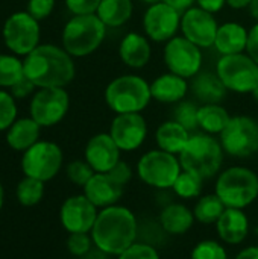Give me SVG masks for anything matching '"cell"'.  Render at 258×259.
<instances>
[{
  "instance_id": "cell-28",
  "label": "cell",
  "mask_w": 258,
  "mask_h": 259,
  "mask_svg": "<svg viewBox=\"0 0 258 259\" xmlns=\"http://www.w3.org/2000/svg\"><path fill=\"white\" fill-rule=\"evenodd\" d=\"M132 14V0H102L97 8V17L108 27H120Z\"/></svg>"
},
{
  "instance_id": "cell-31",
  "label": "cell",
  "mask_w": 258,
  "mask_h": 259,
  "mask_svg": "<svg viewBox=\"0 0 258 259\" xmlns=\"http://www.w3.org/2000/svg\"><path fill=\"white\" fill-rule=\"evenodd\" d=\"M44 196V182L33 179V178H24L17 185V199L24 206H33L36 205Z\"/></svg>"
},
{
  "instance_id": "cell-24",
  "label": "cell",
  "mask_w": 258,
  "mask_h": 259,
  "mask_svg": "<svg viewBox=\"0 0 258 259\" xmlns=\"http://www.w3.org/2000/svg\"><path fill=\"white\" fill-rule=\"evenodd\" d=\"M190 87L198 100L204 102L205 105L219 103L225 99L227 94V87L224 85L220 77L208 71H199L198 74H195Z\"/></svg>"
},
{
  "instance_id": "cell-9",
  "label": "cell",
  "mask_w": 258,
  "mask_h": 259,
  "mask_svg": "<svg viewBox=\"0 0 258 259\" xmlns=\"http://www.w3.org/2000/svg\"><path fill=\"white\" fill-rule=\"evenodd\" d=\"M62 165V152L55 143L38 141L29 147L21 158V168L27 178L41 182L56 176Z\"/></svg>"
},
{
  "instance_id": "cell-41",
  "label": "cell",
  "mask_w": 258,
  "mask_h": 259,
  "mask_svg": "<svg viewBox=\"0 0 258 259\" xmlns=\"http://www.w3.org/2000/svg\"><path fill=\"white\" fill-rule=\"evenodd\" d=\"M100 2L102 0H65V5L75 15H85L97 12Z\"/></svg>"
},
{
  "instance_id": "cell-43",
  "label": "cell",
  "mask_w": 258,
  "mask_h": 259,
  "mask_svg": "<svg viewBox=\"0 0 258 259\" xmlns=\"http://www.w3.org/2000/svg\"><path fill=\"white\" fill-rule=\"evenodd\" d=\"M35 85L30 79H27L26 76H23L18 82H15L9 90H11V94L17 99H24L27 97L32 91H33Z\"/></svg>"
},
{
  "instance_id": "cell-6",
  "label": "cell",
  "mask_w": 258,
  "mask_h": 259,
  "mask_svg": "<svg viewBox=\"0 0 258 259\" xmlns=\"http://www.w3.org/2000/svg\"><path fill=\"white\" fill-rule=\"evenodd\" d=\"M216 194L227 208L242 209L257 199L258 176L245 167L228 168L217 179Z\"/></svg>"
},
{
  "instance_id": "cell-20",
  "label": "cell",
  "mask_w": 258,
  "mask_h": 259,
  "mask_svg": "<svg viewBox=\"0 0 258 259\" xmlns=\"http://www.w3.org/2000/svg\"><path fill=\"white\" fill-rule=\"evenodd\" d=\"M220 238L230 244L242 243L248 235V217L242 209L227 208L216 223Z\"/></svg>"
},
{
  "instance_id": "cell-25",
  "label": "cell",
  "mask_w": 258,
  "mask_h": 259,
  "mask_svg": "<svg viewBox=\"0 0 258 259\" xmlns=\"http://www.w3.org/2000/svg\"><path fill=\"white\" fill-rule=\"evenodd\" d=\"M40 127L41 126L32 117L15 120L12 123V126L8 129L6 141L14 150L26 152L29 147H32L35 143H38Z\"/></svg>"
},
{
  "instance_id": "cell-52",
  "label": "cell",
  "mask_w": 258,
  "mask_h": 259,
  "mask_svg": "<svg viewBox=\"0 0 258 259\" xmlns=\"http://www.w3.org/2000/svg\"><path fill=\"white\" fill-rule=\"evenodd\" d=\"M252 96H254V99H255V100L258 102V85H257V88H255V90L252 91Z\"/></svg>"
},
{
  "instance_id": "cell-15",
  "label": "cell",
  "mask_w": 258,
  "mask_h": 259,
  "mask_svg": "<svg viewBox=\"0 0 258 259\" xmlns=\"http://www.w3.org/2000/svg\"><path fill=\"white\" fill-rule=\"evenodd\" d=\"M181 29L184 36L198 47H210L214 46L219 26L211 12L202 8H190L181 18Z\"/></svg>"
},
{
  "instance_id": "cell-27",
  "label": "cell",
  "mask_w": 258,
  "mask_h": 259,
  "mask_svg": "<svg viewBox=\"0 0 258 259\" xmlns=\"http://www.w3.org/2000/svg\"><path fill=\"white\" fill-rule=\"evenodd\" d=\"M195 214L184 205L173 203L163 209L160 222L166 232L172 235H181L186 234L193 226Z\"/></svg>"
},
{
  "instance_id": "cell-11",
  "label": "cell",
  "mask_w": 258,
  "mask_h": 259,
  "mask_svg": "<svg viewBox=\"0 0 258 259\" xmlns=\"http://www.w3.org/2000/svg\"><path fill=\"white\" fill-rule=\"evenodd\" d=\"M3 39L8 49L21 56H27L38 47L40 24L27 11L14 12L3 26Z\"/></svg>"
},
{
  "instance_id": "cell-4",
  "label": "cell",
  "mask_w": 258,
  "mask_h": 259,
  "mask_svg": "<svg viewBox=\"0 0 258 259\" xmlns=\"http://www.w3.org/2000/svg\"><path fill=\"white\" fill-rule=\"evenodd\" d=\"M224 153L220 144L210 135H193L179 153L181 167L201 179L214 176L222 165Z\"/></svg>"
},
{
  "instance_id": "cell-33",
  "label": "cell",
  "mask_w": 258,
  "mask_h": 259,
  "mask_svg": "<svg viewBox=\"0 0 258 259\" xmlns=\"http://www.w3.org/2000/svg\"><path fill=\"white\" fill-rule=\"evenodd\" d=\"M202 181L199 176L190 173V171H181L178 179L175 181L173 184V190L175 193L182 197V199H192V197H196L201 194V190H202Z\"/></svg>"
},
{
  "instance_id": "cell-12",
  "label": "cell",
  "mask_w": 258,
  "mask_h": 259,
  "mask_svg": "<svg viewBox=\"0 0 258 259\" xmlns=\"http://www.w3.org/2000/svg\"><path fill=\"white\" fill-rule=\"evenodd\" d=\"M164 61L170 73L187 79L199 73L202 55L199 47L186 36H176L167 41L164 49Z\"/></svg>"
},
{
  "instance_id": "cell-36",
  "label": "cell",
  "mask_w": 258,
  "mask_h": 259,
  "mask_svg": "<svg viewBox=\"0 0 258 259\" xmlns=\"http://www.w3.org/2000/svg\"><path fill=\"white\" fill-rule=\"evenodd\" d=\"M67 176L73 184L85 187L88 181L94 176V170L87 161H73L67 167Z\"/></svg>"
},
{
  "instance_id": "cell-29",
  "label": "cell",
  "mask_w": 258,
  "mask_h": 259,
  "mask_svg": "<svg viewBox=\"0 0 258 259\" xmlns=\"http://www.w3.org/2000/svg\"><path fill=\"white\" fill-rule=\"evenodd\" d=\"M231 117L217 103H208L199 108L198 111V124L208 134H222V131L230 123Z\"/></svg>"
},
{
  "instance_id": "cell-19",
  "label": "cell",
  "mask_w": 258,
  "mask_h": 259,
  "mask_svg": "<svg viewBox=\"0 0 258 259\" xmlns=\"http://www.w3.org/2000/svg\"><path fill=\"white\" fill-rule=\"evenodd\" d=\"M87 199L102 208L113 206L123 194V185L116 182L108 173H94V176L84 187Z\"/></svg>"
},
{
  "instance_id": "cell-1",
  "label": "cell",
  "mask_w": 258,
  "mask_h": 259,
  "mask_svg": "<svg viewBox=\"0 0 258 259\" xmlns=\"http://www.w3.org/2000/svg\"><path fill=\"white\" fill-rule=\"evenodd\" d=\"M24 76L38 88H64L75 77L71 55L52 44L33 49L23 61Z\"/></svg>"
},
{
  "instance_id": "cell-51",
  "label": "cell",
  "mask_w": 258,
  "mask_h": 259,
  "mask_svg": "<svg viewBox=\"0 0 258 259\" xmlns=\"http://www.w3.org/2000/svg\"><path fill=\"white\" fill-rule=\"evenodd\" d=\"M2 205H3V187L0 184V209H2Z\"/></svg>"
},
{
  "instance_id": "cell-49",
  "label": "cell",
  "mask_w": 258,
  "mask_h": 259,
  "mask_svg": "<svg viewBox=\"0 0 258 259\" xmlns=\"http://www.w3.org/2000/svg\"><path fill=\"white\" fill-rule=\"evenodd\" d=\"M249 11H251V15L258 21V0H252L249 3Z\"/></svg>"
},
{
  "instance_id": "cell-44",
  "label": "cell",
  "mask_w": 258,
  "mask_h": 259,
  "mask_svg": "<svg viewBox=\"0 0 258 259\" xmlns=\"http://www.w3.org/2000/svg\"><path fill=\"white\" fill-rule=\"evenodd\" d=\"M246 50H248V55L258 64V23L248 32Z\"/></svg>"
},
{
  "instance_id": "cell-7",
  "label": "cell",
  "mask_w": 258,
  "mask_h": 259,
  "mask_svg": "<svg viewBox=\"0 0 258 259\" xmlns=\"http://www.w3.org/2000/svg\"><path fill=\"white\" fill-rule=\"evenodd\" d=\"M217 76L227 90L252 93L258 85V64L249 55H225L217 62Z\"/></svg>"
},
{
  "instance_id": "cell-23",
  "label": "cell",
  "mask_w": 258,
  "mask_h": 259,
  "mask_svg": "<svg viewBox=\"0 0 258 259\" xmlns=\"http://www.w3.org/2000/svg\"><path fill=\"white\" fill-rule=\"evenodd\" d=\"M248 30L239 23H225L217 29L214 46L225 55H237L246 49Z\"/></svg>"
},
{
  "instance_id": "cell-16",
  "label": "cell",
  "mask_w": 258,
  "mask_h": 259,
  "mask_svg": "<svg viewBox=\"0 0 258 259\" xmlns=\"http://www.w3.org/2000/svg\"><path fill=\"white\" fill-rule=\"evenodd\" d=\"M87 196H73L67 199L61 208V223L70 234H87L93 229L97 212Z\"/></svg>"
},
{
  "instance_id": "cell-2",
  "label": "cell",
  "mask_w": 258,
  "mask_h": 259,
  "mask_svg": "<svg viewBox=\"0 0 258 259\" xmlns=\"http://www.w3.org/2000/svg\"><path fill=\"white\" fill-rule=\"evenodd\" d=\"M137 223L134 214L123 206H108L99 212L91 237L99 250L120 255L135 241Z\"/></svg>"
},
{
  "instance_id": "cell-48",
  "label": "cell",
  "mask_w": 258,
  "mask_h": 259,
  "mask_svg": "<svg viewBox=\"0 0 258 259\" xmlns=\"http://www.w3.org/2000/svg\"><path fill=\"white\" fill-rule=\"evenodd\" d=\"M251 2H252V0H227V3H228L231 8H234V9H242V8H245V6H249Z\"/></svg>"
},
{
  "instance_id": "cell-30",
  "label": "cell",
  "mask_w": 258,
  "mask_h": 259,
  "mask_svg": "<svg viewBox=\"0 0 258 259\" xmlns=\"http://www.w3.org/2000/svg\"><path fill=\"white\" fill-rule=\"evenodd\" d=\"M225 209H227V206L219 199V196L217 194H211V196L202 197L196 203L193 214H195L196 220H199L201 223L211 225V223H217V220L220 219V215L224 214Z\"/></svg>"
},
{
  "instance_id": "cell-50",
  "label": "cell",
  "mask_w": 258,
  "mask_h": 259,
  "mask_svg": "<svg viewBox=\"0 0 258 259\" xmlns=\"http://www.w3.org/2000/svg\"><path fill=\"white\" fill-rule=\"evenodd\" d=\"M141 2H144V3H148V5H155V3H160V2H163V0H141Z\"/></svg>"
},
{
  "instance_id": "cell-5",
  "label": "cell",
  "mask_w": 258,
  "mask_h": 259,
  "mask_svg": "<svg viewBox=\"0 0 258 259\" xmlns=\"http://www.w3.org/2000/svg\"><path fill=\"white\" fill-rule=\"evenodd\" d=\"M151 99V85L138 76H120L105 90V100L117 114L140 112L148 106Z\"/></svg>"
},
{
  "instance_id": "cell-22",
  "label": "cell",
  "mask_w": 258,
  "mask_h": 259,
  "mask_svg": "<svg viewBox=\"0 0 258 259\" xmlns=\"http://www.w3.org/2000/svg\"><path fill=\"white\" fill-rule=\"evenodd\" d=\"M187 82L175 73H166L151 83V94L161 103H176L187 93Z\"/></svg>"
},
{
  "instance_id": "cell-39",
  "label": "cell",
  "mask_w": 258,
  "mask_h": 259,
  "mask_svg": "<svg viewBox=\"0 0 258 259\" xmlns=\"http://www.w3.org/2000/svg\"><path fill=\"white\" fill-rule=\"evenodd\" d=\"M68 252L75 256H82L88 253L91 247V240L87 234H70L67 241Z\"/></svg>"
},
{
  "instance_id": "cell-35",
  "label": "cell",
  "mask_w": 258,
  "mask_h": 259,
  "mask_svg": "<svg viewBox=\"0 0 258 259\" xmlns=\"http://www.w3.org/2000/svg\"><path fill=\"white\" fill-rule=\"evenodd\" d=\"M198 111L193 103L190 102H181L175 109V121H178L181 126H184L187 131H195L198 124Z\"/></svg>"
},
{
  "instance_id": "cell-45",
  "label": "cell",
  "mask_w": 258,
  "mask_h": 259,
  "mask_svg": "<svg viewBox=\"0 0 258 259\" xmlns=\"http://www.w3.org/2000/svg\"><path fill=\"white\" fill-rule=\"evenodd\" d=\"M199 8H202L207 12H217L224 8V5L227 3V0H196Z\"/></svg>"
},
{
  "instance_id": "cell-42",
  "label": "cell",
  "mask_w": 258,
  "mask_h": 259,
  "mask_svg": "<svg viewBox=\"0 0 258 259\" xmlns=\"http://www.w3.org/2000/svg\"><path fill=\"white\" fill-rule=\"evenodd\" d=\"M108 175H109L116 182H119L120 185H125V184H128V182L131 181L132 171H131V167H129L126 162L119 161V162L108 171Z\"/></svg>"
},
{
  "instance_id": "cell-46",
  "label": "cell",
  "mask_w": 258,
  "mask_h": 259,
  "mask_svg": "<svg viewBox=\"0 0 258 259\" xmlns=\"http://www.w3.org/2000/svg\"><path fill=\"white\" fill-rule=\"evenodd\" d=\"M163 2L167 3V5H170L172 8H175L178 12H186L187 9L192 8V5H193L195 0H163Z\"/></svg>"
},
{
  "instance_id": "cell-10",
  "label": "cell",
  "mask_w": 258,
  "mask_h": 259,
  "mask_svg": "<svg viewBox=\"0 0 258 259\" xmlns=\"http://www.w3.org/2000/svg\"><path fill=\"white\" fill-rule=\"evenodd\" d=\"M220 141L230 155L248 158L258 152V123L246 115L233 117L222 131Z\"/></svg>"
},
{
  "instance_id": "cell-37",
  "label": "cell",
  "mask_w": 258,
  "mask_h": 259,
  "mask_svg": "<svg viewBox=\"0 0 258 259\" xmlns=\"http://www.w3.org/2000/svg\"><path fill=\"white\" fill-rule=\"evenodd\" d=\"M192 259H227V253L219 243L202 241L193 249Z\"/></svg>"
},
{
  "instance_id": "cell-14",
  "label": "cell",
  "mask_w": 258,
  "mask_h": 259,
  "mask_svg": "<svg viewBox=\"0 0 258 259\" xmlns=\"http://www.w3.org/2000/svg\"><path fill=\"white\" fill-rule=\"evenodd\" d=\"M179 24H181L179 12L164 2L151 5V8L146 11L143 18L144 32L151 39L158 42L172 39Z\"/></svg>"
},
{
  "instance_id": "cell-3",
  "label": "cell",
  "mask_w": 258,
  "mask_h": 259,
  "mask_svg": "<svg viewBox=\"0 0 258 259\" xmlns=\"http://www.w3.org/2000/svg\"><path fill=\"white\" fill-rule=\"evenodd\" d=\"M106 26L97 14L75 15L62 30L64 50L71 56H87L99 49Z\"/></svg>"
},
{
  "instance_id": "cell-26",
  "label": "cell",
  "mask_w": 258,
  "mask_h": 259,
  "mask_svg": "<svg viewBox=\"0 0 258 259\" xmlns=\"http://www.w3.org/2000/svg\"><path fill=\"white\" fill-rule=\"evenodd\" d=\"M155 138L161 150L175 155L184 150L190 140V135L189 131L178 121H166L157 129Z\"/></svg>"
},
{
  "instance_id": "cell-47",
  "label": "cell",
  "mask_w": 258,
  "mask_h": 259,
  "mask_svg": "<svg viewBox=\"0 0 258 259\" xmlns=\"http://www.w3.org/2000/svg\"><path fill=\"white\" fill-rule=\"evenodd\" d=\"M236 259H258V247H248L240 252Z\"/></svg>"
},
{
  "instance_id": "cell-21",
  "label": "cell",
  "mask_w": 258,
  "mask_h": 259,
  "mask_svg": "<svg viewBox=\"0 0 258 259\" xmlns=\"http://www.w3.org/2000/svg\"><path fill=\"white\" fill-rule=\"evenodd\" d=\"M119 55L128 67L141 68L151 59V44L138 33H128L120 42Z\"/></svg>"
},
{
  "instance_id": "cell-17",
  "label": "cell",
  "mask_w": 258,
  "mask_h": 259,
  "mask_svg": "<svg viewBox=\"0 0 258 259\" xmlns=\"http://www.w3.org/2000/svg\"><path fill=\"white\" fill-rule=\"evenodd\" d=\"M148 134V126L140 112L119 114L113 124L109 135L116 141L120 150L131 152L138 149Z\"/></svg>"
},
{
  "instance_id": "cell-32",
  "label": "cell",
  "mask_w": 258,
  "mask_h": 259,
  "mask_svg": "<svg viewBox=\"0 0 258 259\" xmlns=\"http://www.w3.org/2000/svg\"><path fill=\"white\" fill-rule=\"evenodd\" d=\"M24 76L23 62L11 55H0V87L11 88Z\"/></svg>"
},
{
  "instance_id": "cell-18",
  "label": "cell",
  "mask_w": 258,
  "mask_h": 259,
  "mask_svg": "<svg viewBox=\"0 0 258 259\" xmlns=\"http://www.w3.org/2000/svg\"><path fill=\"white\" fill-rule=\"evenodd\" d=\"M85 159L96 173H108L120 161V149L109 134H97L85 147Z\"/></svg>"
},
{
  "instance_id": "cell-13",
  "label": "cell",
  "mask_w": 258,
  "mask_h": 259,
  "mask_svg": "<svg viewBox=\"0 0 258 259\" xmlns=\"http://www.w3.org/2000/svg\"><path fill=\"white\" fill-rule=\"evenodd\" d=\"M68 105V94L64 88H41L30 102V117L40 126H53L65 117Z\"/></svg>"
},
{
  "instance_id": "cell-34",
  "label": "cell",
  "mask_w": 258,
  "mask_h": 259,
  "mask_svg": "<svg viewBox=\"0 0 258 259\" xmlns=\"http://www.w3.org/2000/svg\"><path fill=\"white\" fill-rule=\"evenodd\" d=\"M17 118V106L14 96L0 91V131L9 129Z\"/></svg>"
},
{
  "instance_id": "cell-40",
  "label": "cell",
  "mask_w": 258,
  "mask_h": 259,
  "mask_svg": "<svg viewBox=\"0 0 258 259\" xmlns=\"http://www.w3.org/2000/svg\"><path fill=\"white\" fill-rule=\"evenodd\" d=\"M55 8V0H29L27 2V12L35 20L47 18Z\"/></svg>"
},
{
  "instance_id": "cell-38",
  "label": "cell",
  "mask_w": 258,
  "mask_h": 259,
  "mask_svg": "<svg viewBox=\"0 0 258 259\" xmlns=\"http://www.w3.org/2000/svg\"><path fill=\"white\" fill-rule=\"evenodd\" d=\"M119 259H160L157 250L148 244H132L123 253L119 255Z\"/></svg>"
},
{
  "instance_id": "cell-8",
  "label": "cell",
  "mask_w": 258,
  "mask_h": 259,
  "mask_svg": "<svg viewBox=\"0 0 258 259\" xmlns=\"http://www.w3.org/2000/svg\"><path fill=\"white\" fill-rule=\"evenodd\" d=\"M138 176L155 188H170L181 173V162L169 152L152 150L138 161Z\"/></svg>"
}]
</instances>
